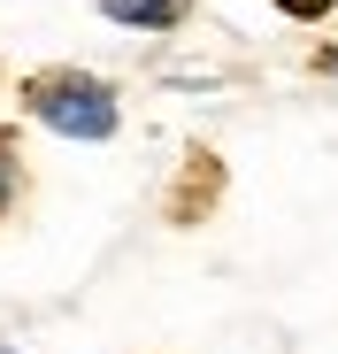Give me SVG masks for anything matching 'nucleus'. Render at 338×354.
<instances>
[{"mask_svg": "<svg viewBox=\"0 0 338 354\" xmlns=\"http://www.w3.org/2000/svg\"><path fill=\"white\" fill-rule=\"evenodd\" d=\"M23 108L39 115V124H54L62 139H108V131H116V93L92 85V77H77V70H46V77H31Z\"/></svg>", "mask_w": 338, "mask_h": 354, "instance_id": "nucleus-1", "label": "nucleus"}, {"mask_svg": "<svg viewBox=\"0 0 338 354\" xmlns=\"http://www.w3.org/2000/svg\"><path fill=\"white\" fill-rule=\"evenodd\" d=\"M100 8L108 16H116V24H185V8H192V0H100Z\"/></svg>", "mask_w": 338, "mask_h": 354, "instance_id": "nucleus-2", "label": "nucleus"}, {"mask_svg": "<svg viewBox=\"0 0 338 354\" xmlns=\"http://www.w3.org/2000/svg\"><path fill=\"white\" fill-rule=\"evenodd\" d=\"M8 193H16V147L0 139V208H8Z\"/></svg>", "mask_w": 338, "mask_h": 354, "instance_id": "nucleus-3", "label": "nucleus"}, {"mask_svg": "<svg viewBox=\"0 0 338 354\" xmlns=\"http://www.w3.org/2000/svg\"><path fill=\"white\" fill-rule=\"evenodd\" d=\"M277 8H285V16H323L330 0H277Z\"/></svg>", "mask_w": 338, "mask_h": 354, "instance_id": "nucleus-4", "label": "nucleus"}]
</instances>
